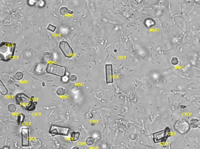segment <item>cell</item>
I'll return each mask as SVG.
<instances>
[{"label":"cell","mask_w":200,"mask_h":149,"mask_svg":"<svg viewBox=\"0 0 200 149\" xmlns=\"http://www.w3.org/2000/svg\"><path fill=\"white\" fill-rule=\"evenodd\" d=\"M95 140L92 137H89L87 138L86 140V144L87 146H92L94 143Z\"/></svg>","instance_id":"ac0fdd59"},{"label":"cell","mask_w":200,"mask_h":149,"mask_svg":"<svg viewBox=\"0 0 200 149\" xmlns=\"http://www.w3.org/2000/svg\"><path fill=\"white\" fill-rule=\"evenodd\" d=\"M25 119V116L22 113H20L18 114L17 118V124L18 125H20L22 124L24 122Z\"/></svg>","instance_id":"2e32d148"},{"label":"cell","mask_w":200,"mask_h":149,"mask_svg":"<svg viewBox=\"0 0 200 149\" xmlns=\"http://www.w3.org/2000/svg\"><path fill=\"white\" fill-rule=\"evenodd\" d=\"M22 145L23 147L29 146V129L23 127L21 129Z\"/></svg>","instance_id":"ba28073f"},{"label":"cell","mask_w":200,"mask_h":149,"mask_svg":"<svg viewBox=\"0 0 200 149\" xmlns=\"http://www.w3.org/2000/svg\"><path fill=\"white\" fill-rule=\"evenodd\" d=\"M59 48L64 55L66 57L71 58L74 56V51L66 41H61L59 43Z\"/></svg>","instance_id":"52a82bcc"},{"label":"cell","mask_w":200,"mask_h":149,"mask_svg":"<svg viewBox=\"0 0 200 149\" xmlns=\"http://www.w3.org/2000/svg\"><path fill=\"white\" fill-rule=\"evenodd\" d=\"M66 90L62 87L58 88L56 90V94L59 96H63L66 94Z\"/></svg>","instance_id":"9a60e30c"},{"label":"cell","mask_w":200,"mask_h":149,"mask_svg":"<svg viewBox=\"0 0 200 149\" xmlns=\"http://www.w3.org/2000/svg\"><path fill=\"white\" fill-rule=\"evenodd\" d=\"M16 44L13 43L3 42L0 45V59L1 61L8 62L14 56Z\"/></svg>","instance_id":"6da1fadb"},{"label":"cell","mask_w":200,"mask_h":149,"mask_svg":"<svg viewBox=\"0 0 200 149\" xmlns=\"http://www.w3.org/2000/svg\"><path fill=\"white\" fill-rule=\"evenodd\" d=\"M70 80V76L66 74L61 77V81L63 84H67L69 82Z\"/></svg>","instance_id":"ffe728a7"},{"label":"cell","mask_w":200,"mask_h":149,"mask_svg":"<svg viewBox=\"0 0 200 149\" xmlns=\"http://www.w3.org/2000/svg\"><path fill=\"white\" fill-rule=\"evenodd\" d=\"M79 88V87L76 85H74L72 87V90L74 91H76L78 90Z\"/></svg>","instance_id":"d4e9b609"},{"label":"cell","mask_w":200,"mask_h":149,"mask_svg":"<svg viewBox=\"0 0 200 149\" xmlns=\"http://www.w3.org/2000/svg\"><path fill=\"white\" fill-rule=\"evenodd\" d=\"M199 43H200V39H199Z\"/></svg>","instance_id":"f1b7e54d"},{"label":"cell","mask_w":200,"mask_h":149,"mask_svg":"<svg viewBox=\"0 0 200 149\" xmlns=\"http://www.w3.org/2000/svg\"><path fill=\"white\" fill-rule=\"evenodd\" d=\"M171 63L174 66L177 65L179 63V60L177 57H174L171 59Z\"/></svg>","instance_id":"44dd1931"},{"label":"cell","mask_w":200,"mask_h":149,"mask_svg":"<svg viewBox=\"0 0 200 149\" xmlns=\"http://www.w3.org/2000/svg\"><path fill=\"white\" fill-rule=\"evenodd\" d=\"M106 82L107 84L113 83L112 68V65H106Z\"/></svg>","instance_id":"9c48e42d"},{"label":"cell","mask_w":200,"mask_h":149,"mask_svg":"<svg viewBox=\"0 0 200 149\" xmlns=\"http://www.w3.org/2000/svg\"><path fill=\"white\" fill-rule=\"evenodd\" d=\"M170 135L169 128L166 127L165 129L154 133L152 134L153 140L155 143H163L166 141Z\"/></svg>","instance_id":"277c9868"},{"label":"cell","mask_w":200,"mask_h":149,"mask_svg":"<svg viewBox=\"0 0 200 149\" xmlns=\"http://www.w3.org/2000/svg\"><path fill=\"white\" fill-rule=\"evenodd\" d=\"M53 59L54 57L53 55L49 52H46L43 53L41 57L42 62L47 64L52 63L53 62Z\"/></svg>","instance_id":"30bf717a"},{"label":"cell","mask_w":200,"mask_h":149,"mask_svg":"<svg viewBox=\"0 0 200 149\" xmlns=\"http://www.w3.org/2000/svg\"><path fill=\"white\" fill-rule=\"evenodd\" d=\"M69 132L70 129L69 127L52 125L50 129L49 132L53 136L55 135L68 136Z\"/></svg>","instance_id":"5b68a950"},{"label":"cell","mask_w":200,"mask_h":149,"mask_svg":"<svg viewBox=\"0 0 200 149\" xmlns=\"http://www.w3.org/2000/svg\"><path fill=\"white\" fill-rule=\"evenodd\" d=\"M190 126L192 128H200V121L197 119L193 118L190 121Z\"/></svg>","instance_id":"7c38bea8"},{"label":"cell","mask_w":200,"mask_h":149,"mask_svg":"<svg viewBox=\"0 0 200 149\" xmlns=\"http://www.w3.org/2000/svg\"><path fill=\"white\" fill-rule=\"evenodd\" d=\"M8 109L9 112L14 113L17 110V107L14 103H10L8 105Z\"/></svg>","instance_id":"e0dca14e"},{"label":"cell","mask_w":200,"mask_h":149,"mask_svg":"<svg viewBox=\"0 0 200 149\" xmlns=\"http://www.w3.org/2000/svg\"><path fill=\"white\" fill-rule=\"evenodd\" d=\"M71 149H80V148L77 147H72Z\"/></svg>","instance_id":"484cf974"},{"label":"cell","mask_w":200,"mask_h":149,"mask_svg":"<svg viewBox=\"0 0 200 149\" xmlns=\"http://www.w3.org/2000/svg\"><path fill=\"white\" fill-rule=\"evenodd\" d=\"M85 117L87 119H91L93 117V115L90 112H88L86 114Z\"/></svg>","instance_id":"cb8c5ba5"},{"label":"cell","mask_w":200,"mask_h":149,"mask_svg":"<svg viewBox=\"0 0 200 149\" xmlns=\"http://www.w3.org/2000/svg\"><path fill=\"white\" fill-rule=\"evenodd\" d=\"M24 77V74L22 72L18 71L15 73V78L17 80H20L23 79Z\"/></svg>","instance_id":"d6986e66"},{"label":"cell","mask_w":200,"mask_h":149,"mask_svg":"<svg viewBox=\"0 0 200 149\" xmlns=\"http://www.w3.org/2000/svg\"><path fill=\"white\" fill-rule=\"evenodd\" d=\"M15 100L18 105L29 111L35 110L37 102L23 93L18 94L15 96Z\"/></svg>","instance_id":"7a4b0ae2"},{"label":"cell","mask_w":200,"mask_h":149,"mask_svg":"<svg viewBox=\"0 0 200 149\" xmlns=\"http://www.w3.org/2000/svg\"><path fill=\"white\" fill-rule=\"evenodd\" d=\"M190 127L188 123L183 119L178 120L175 124V129L180 134L186 133L189 130Z\"/></svg>","instance_id":"8992f818"},{"label":"cell","mask_w":200,"mask_h":149,"mask_svg":"<svg viewBox=\"0 0 200 149\" xmlns=\"http://www.w3.org/2000/svg\"><path fill=\"white\" fill-rule=\"evenodd\" d=\"M80 136V133L79 132H73L70 135V140L72 141H76L78 140Z\"/></svg>","instance_id":"4fadbf2b"},{"label":"cell","mask_w":200,"mask_h":149,"mask_svg":"<svg viewBox=\"0 0 200 149\" xmlns=\"http://www.w3.org/2000/svg\"><path fill=\"white\" fill-rule=\"evenodd\" d=\"M60 13L62 16L68 17L72 14L73 11L69 10V9L66 7L63 6L61 7V8L60 9Z\"/></svg>","instance_id":"8fae6325"},{"label":"cell","mask_w":200,"mask_h":149,"mask_svg":"<svg viewBox=\"0 0 200 149\" xmlns=\"http://www.w3.org/2000/svg\"><path fill=\"white\" fill-rule=\"evenodd\" d=\"M70 80L71 82H75L77 80V77L75 74H71L70 76Z\"/></svg>","instance_id":"603a6c76"},{"label":"cell","mask_w":200,"mask_h":149,"mask_svg":"<svg viewBox=\"0 0 200 149\" xmlns=\"http://www.w3.org/2000/svg\"><path fill=\"white\" fill-rule=\"evenodd\" d=\"M47 29L48 31L51 32H54L56 29V26H54L52 24H49L47 27Z\"/></svg>","instance_id":"7402d4cb"},{"label":"cell","mask_w":200,"mask_h":149,"mask_svg":"<svg viewBox=\"0 0 200 149\" xmlns=\"http://www.w3.org/2000/svg\"><path fill=\"white\" fill-rule=\"evenodd\" d=\"M0 83V92L2 95L5 96L8 93V90L6 87L4 85V83H3L2 80H1Z\"/></svg>","instance_id":"5bb4252c"},{"label":"cell","mask_w":200,"mask_h":149,"mask_svg":"<svg viewBox=\"0 0 200 149\" xmlns=\"http://www.w3.org/2000/svg\"><path fill=\"white\" fill-rule=\"evenodd\" d=\"M3 149H9L8 147L5 146L3 148Z\"/></svg>","instance_id":"4316f807"},{"label":"cell","mask_w":200,"mask_h":149,"mask_svg":"<svg viewBox=\"0 0 200 149\" xmlns=\"http://www.w3.org/2000/svg\"><path fill=\"white\" fill-rule=\"evenodd\" d=\"M46 71L48 73L60 77L65 76L66 72V69L64 66L52 63L47 64Z\"/></svg>","instance_id":"3957f363"},{"label":"cell","mask_w":200,"mask_h":149,"mask_svg":"<svg viewBox=\"0 0 200 149\" xmlns=\"http://www.w3.org/2000/svg\"><path fill=\"white\" fill-rule=\"evenodd\" d=\"M42 86H43V87H44L45 86V82H42Z\"/></svg>","instance_id":"83f0119b"}]
</instances>
